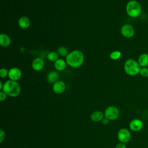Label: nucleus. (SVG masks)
Masks as SVG:
<instances>
[{
  "label": "nucleus",
  "mask_w": 148,
  "mask_h": 148,
  "mask_svg": "<svg viewBox=\"0 0 148 148\" xmlns=\"http://www.w3.org/2000/svg\"><path fill=\"white\" fill-rule=\"evenodd\" d=\"M131 133L130 131L125 128H122L117 132V138L120 142L126 143L131 139Z\"/></svg>",
  "instance_id": "0eeeda50"
},
{
  "label": "nucleus",
  "mask_w": 148,
  "mask_h": 148,
  "mask_svg": "<svg viewBox=\"0 0 148 148\" xmlns=\"http://www.w3.org/2000/svg\"><path fill=\"white\" fill-rule=\"evenodd\" d=\"M137 61L141 68L147 67L148 66V54L145 53L141 54L139 56Z\"/></svg>",
  "instance_id": "4468645a"
},
{
  "label": "nucleus",
  "mask_w": 148,
  "mask_h": 148,
  "mask_svg": "<svg viewBox=\"0 0 148 148\" xmlns=\"http://www.w3.org/2000/svg\"><path fill=\"white\" fill-rule=\"evenodd\" d=\"M9 71L4 68H2L0 69V77L5 78L6 76H8Z\"/></svg>",
  "instance_id": "4be33fe9"
},
{
  "label": "nucleus",
  "mask_w": 148,
  "mask_h": 148,
  "mask_svg": "<svg viewBox=\"0 0 148 148\" xmlns=\"http://www.w3.org/2000/svg\"><path fill=\"white\" fill-rule=\"evenodd\" d=\"M21 71L17 67H13L9 70L8 77L9 80L17 81L21 78Z\"/></svg>",
  "instance_id": "1a4fd4ad"
},
{
  "label": "nucleus",
  "mask_w": 148,
  "mask_h": 148,
  "mask_svg": "<svg viewBox=\"0 0 148 148\" xmlns=\"http://www.w3.org/2000/svg\"><path fill=\"white\" fill-rule=\"evenodd\" d=\"M104 116L109 120H114L119 118L120 110L115 106H109L105 109Z\"/></svg>",
  "instance_id": "39448f33"
},
{
  "label": "nucleus",
  "mask_w": 148,
  "mask_h": 148,
  "mask_svg": "<svg viewBox=\"0 0 148 148\" xmlns=\"http://www.w3.org/2000/svg\"><path fill=\"white\" fill-rule=\"evenodd\" d=\"M32 68L35 71H41L45 66V61L43 58L40 57L35 58L32 62Z\"/></svg>",
  "instance_id": "9b49d317"
},
{
  "label": "nucleus",
  "mask_w": 148,
  "mask_h": 148,
  "mask_svg": "<svg viewBox=\"0 0 148 148\" xmlns=\"http://www.w3.org/2000/svg\"><path fill=\"white\" fill-rule=\"evenodd\" d=\"M57 53L58 55H60L61 57H66L67 55L69 54L68 50L66 49V47L64 46H60L57 49Z\"/></svg>",
  "instance_id": "6ab92c4d"
},
{
  "label": "nucleus",
  "mask_w": 148,
  "mask_h": 148,
  "mask_svg": "<svg viewBox=\"0 0 148 148\" xmlns=\"http://www.w3.org/2000/svg\"><path fill=\"white\" fill-rule=\"evenodd\" d=\"M11 39L8 35L2 33L0 34V45L2 47H8L10 45Z\"/></svg>",
  "instance_id": "ddd939ff"
},
{
  "label": "nucleus",
  "mask_w": 148,
  "mask_h": 148,
  "mask_svg": "<svg viewBox=\"0 0 148 148\" xmlns=\"http://www.w3.org/2000/svg\"><path fill=\"white\" fill-rule=\"evenodd\" d=\"M120 32L122 36L124 38H131L135 35V29L132 25L130 24H125L121 27Z\"/></svg>",
  "instance_id": "423d86ee"
},
{
  "label": "nucleus",
  "mask_w": 148,
  "mask_h": 148,
  "mask_svg": "<svg viewBox=\"0 0 148 148\" xmlns=\"http://www.w3.org/2000/svg\"><path fill=\"white\" fill-rule=\"evenodd\" d=\"M66 64L72 68H77L82 66L84 61V54L80 50H75L67 55L65 58Z\"/></svg>",
  "instance_id": "f257e3e1"
},
{
  "label": "nucleus",
  "mask_w": 148,
  "mask_h": 148,
  "mask_svg": "<svg viewBox=\"0 0 148 148\" xmlns=\"http://www.w3.org/2000/svg\"><path fill=\"white\" fill-rule=\"evenodd\" d=\"M66 86L63 81L58 80L54 83L53 85V91L57 94L63 93L65 90Z\"/></svg>",
  "instance_id": "9d476101"
},
{
  "label": "nucleus",
  "mask_w": 148,
  "mask_h": 148,
  "mask_svg": "<svg viewBox=\"0 0 148 148\" xmlns=\"http://www.w3.org/2000/svg\"><path fill=\"white\" fill-rule=\"evenodd\" d=\"M66 62L64 59L58 58L56 62H54V68L58 71H62L66 68Z\"/></svg>",
  "instance_id": "2eb2a0df"
},
{
  "label": "nucleus",
  "mask_w": 148,
  "mask_h": 148,
  "mask_svg": "<svg viewBox=\"0 0 148 148\" xmlns=\"http://www.w3.org/2000/svg\"><path fill=\"white\" fill-rule=\"evenodd\" d=\"M104 114L100 110H95L91 114V119L94 122H99L102 121L103 119Z\"/></svg>",
  "instance_id": "dca6fc26"
},
{
  "label": "nucleus",
  "mask_w": 148,
  "mask_h": 148,
  "mask_svg": "<svg viewBox=\"0 0 148 148\" xmlns=\"http://www.w3.org/2000/svg\"><path fill=\"white\" fill-rule=\"evenodd\" d=\"M3 84L2 83V82H0V90L2 91V88H3Z\"/></svg>",
  "instance_id": "bb28decb"
},
{
  "label": "nucleus",
  "mask_w": 148,
  "mask_h": 148,
  "mask_svg": "<svg viewBox=\"0 0 148 148\" xmlns=\"http://www.w3.org/2000/svg\"><path fill=\"white\" fill-rule=\"evenodd\" d=\"M5 138V132L3 130H0V142L2 143Z\"/></svg>",
  "instance_id": "5701e85b"
},
{
  "label": "nucleus",
  "mask_w": 148,
  "mask_h": 148,
  "mask_svg": "<svg viewBox=\"0 0 148 148\" xmlns=\"http://www.w3.org/2000/svg\"><path fill=\"white\" fill-rule=\"evenodd\" d=\"M109 119H108L107 118H105V119H103V120H102V123L103 125H107L108 123H109Z\"/></svg>",
  "instance_id": "a878e982"
},
{
  "label": "nucleus",
  "mask_w": 148,
  "mask_h": 148,
  "mask_svg": "<svg viewBox=\"0 0 148 148\" xmlns=\"http://www.w3.org/2000/svg\"><path fill=\"white\" fill-rule=\"evenodd\" d=\"M140 68L141 67L138 61L132 58L127 60L124 65V69L125 73L131 76L139 74Z\"/></svg>",
  "instance_id": "20e7f679"
},
{
  "label": "nucleus",
  "mask_w": 148,
  "mask_h": 148,
  "mask_svg": "<svg viewBox=\"0 0 148 148\" xmlns=\"http://www.w3.org/2000/svg\"><path fill=\"white\" fill-rule=\"evenodd\" d=\"M121 56V53L119 50H115L112 51L109 57L112 60H117L119 59Z\"/></svg>",
  "instance_id": "aec40b11"
},
{
  "label": "nucleus",
  "mask_w": 148,
  "mask_h": 148,
  "mask_svg": "<svg viewBox=\"0 0 148 148\" xmlns=\"http://www.w3.org/2000/svg\"><path fill=\"white\" fill-rule=\"evenodd\" d=\"M143 122L139 119H134L131 120L129 124L130 129L134 132H138L142 130Z\"/></svg>",
  "instance_id": "6e6552de"
},
{
  "label": "nucleus",
  "mask_w": 148,
  "mask_h": 148,
  "mask_svg": "<svg viewBox=\"0 0 148 148\" xmlns=\"http://www.w3.org/2000/svg\"><path fill=\"white\" fill-rule=\"evenodd\" d=\"M18 25L22 29H27L30 26L31 21L28 17L22 16L18 20Z\"/></svg>",
  "instance_id": "f8f14e48"
},
{
  "label": "nucleus",
  "mask_w": 148,
  "mask_h": 148,
  "mask_svg": "<svg viewBox=\"0 0 148 148\" xmlns=\"http://www.w3.org/2000/svg\"><path fill=\"white\" fill-rule=\"evenodd\" d=\"M59 74L56 71H51L47 75V80L50 83H54L58 81Z\"/></svg>",
  "instance_id": "f3484780"
},
{
  "label": "nucleus",
  "mask_w": 148,
  "mask_h": 148,
  "mask_svg": "<svg viewBox=\"0 0 148 148\" xmlns=\"http://www.w3.org/2000/svg\"><path fill=\"white\" fill-rule=\"evenodd\" d=\"M115 148H127V146L125 143L120 142L116 145Z\"/></svg>",
  "instance_id": "393cba45"
},
{
  "label": "nucleus",
  "mask_w": 148,
  "mask_h": 148,
  "mask_svg": "<svg viewBox=\"0 0 148 148\" xmlns=\"http://www.w3.org/2000/svg\"><path fill=\"white\" fill-rule=\"evenodd\" d=\"M127 15L131 18H137L142 13V6L140 3L136 0L128 1L125 6Z\"/></svg>",
  "instance_id": "7ed1b4c3"
},
{
  "label": "nucleus",
  "mask_w": 148,
  "mask_h": 148,
  "mask_svg": "<svg viewBox=\"0 0 148 148\" xmlns=\"http://www.w3.org/2000/svg\"><path fill=\"white\" fill-rule=\"evenodd\" d=\"M11 97H16L21 92V87L17 81L8 80L3 83L2 90Z\"/></svg>",
  "instance_id": "f03ea898"
},
{
  "label": "nucleus",
  "mask_w": 148,
  "mask_h": 148,
  "mask_svg": "<svg viewBox=\"0 0 148 148\" xmlns=\"http://www.w3.org/2000/svg\"><path fill=\"white\" fill-rule=\"evenodd\" d=\"M139 74L143 77H148V68L142 67L140 68Z\"/></svg>",
  "instance_id": "412c9836"
},
{
  "label": "nucleus",
  "mask_w": 148,
  "mask_h": 148,
  "mask_svg": "<svg viewBox=\"0 0 148 148\" xmlns=\"http://www.w3.org/2000/svg\"><path fill=\"white\" fill-rule=\"evenodd\" d=\"M7 94L3 91H0V101H4L7 97Z\"/></svg>",
  "instance_id": "b1692460"
},
{
  "label": "nucleus",
  "mask_w": 148,
  "mask_h": 148,
  "mask_svg": "<svg viewBox=\"0 0 148 148\" xmlns=\"http://www.w3.org/2000/svg\"><path fill=\"white\" fill-rule=\"evenodd\" d=\"M58 54L56 51H50L47 55V58L51 62H54L58 59Z\"/></svg>",
  "instance_id": "a211bd4d"
}]
</instances>
